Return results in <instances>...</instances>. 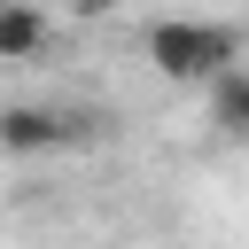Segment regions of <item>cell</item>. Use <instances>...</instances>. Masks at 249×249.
Segmentation results:
<instances>
[{"label": "cell", "mask_w": 249, "mask_h": 249, "mask_svg": "<svg viewBox=\"0 0 249 249\" xmlns=\"http://www.w3.org/2000/svg\"><path fill=\"white\" fill-rule=\"evenodd\" d=\"M241 62V31L218 16H163L148 23V70L171 86H210L218 70Z\"/></svg>", "instance_id": "6da1fadb"}, {"label": "cell", "mask_w": 249, "mask_h": 249, "mask_svg": "<svg viewBox=\"0 0 249 249\" xmlns=\"http://www.w3.org/2000/svg\"><path fill=\"white\" fill-rule=\"evenodd\" d=\"M70 140H78V117L62 109H0V156H47Z\"/></svg>", "instance_id": "7a4b0ae2"}, {"label": "cell", "mask_w": 249, "mask_h": 249, "mask_svg": "<svg viewBox=\"0 0 249 249\" xmlns=\"http://www.w3.org/2000/svg\"><path fill=\"white\" fill-rule=\"evenodd\" d=\"M47 47V16L31 0H0V62H23Z\"/></svg>", "instance_id": "277c9868"}, {"label": "cell", "mask_w": 249, "mask_h": 249, "mask_svg": "<svg viewBox=\"0 0 249 249\" xmlns=\"http://www.w3.org/2000/svg\"><path fill=\"white\" fill-rule=\"evenodd\" d=\"M210 117H218L226 140H249V62H233V70L210 78Z\"/></svg>", "instance_id": "3957f363"}, {"label": "cell", "mask_w": 249, "mask_h": 249, "mask_svg": "<svg viewBox=\"0 0 249 249\" xmlns=\"http://www.w3.org/2000/svg\"><path fill=\"white\" fill-rule=\"evenodd\" d=\"M62 8H70V16H109L117 0H62Z\"/></svg>", "instance_id": "5b68a950"}]
</instances>
